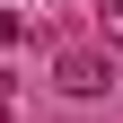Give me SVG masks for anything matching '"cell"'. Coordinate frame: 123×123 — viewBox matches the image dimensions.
<instances>
[{
    "label": "cell",
    "instance_id": "obj_1",
    "mask_svg": "<svg viewBox=\"0 0 123 123\" xmlns=\"http://www.w3.org/2000/svg\"><path fill=\"white\" fill-rule=\"evenodd\" d=\"M62 88H105V62H88V53H70V62H62Z\"/></svg>",
    "mask_w": 123,
    "mask_h": 123
}]
</instances>
